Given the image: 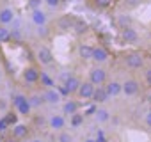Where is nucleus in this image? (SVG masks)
Instances as JSON below:
<instances>
[{
	"label": "nucleus",
	"mask_w": 151,
	"mask_h": 142,
	"mask_svg": "<svg viewBox=\"0 0 151 142\" xmlns=\"http://www.w3.org/2000/svg\"><path fill=\"white\" fill-rule=\"evenodd\" d=\"M144 80H146V84L151 87V66H147L146 71H144Z\"/></svg>",
	"instance_id": "34"
},
{
	"label": "nucleus",
	"mask_w": 151,
	"mask_h": 142,
	"mask_svg": "<svg viewBox=\"0 0 151 142\" xmlns=\"http://www.w3.org/2000/svg\"><path fill=\"white\" fill-rule=\"evenodd\" d=\"M89 82L93 85H103L107 82V69H103L100 66H94L89 71Z\"/></svg>",
	"instance_id": "2"
},
{
	"label": "nucleus",
	"mask_w": 151,
	"mask_h": 142,
	"mask_svg": "<svg viewBox=\"0 0 151 142\" xmlns=\"http://www.w3.org/2000/svg\"><path fill=\"white\" fill-rule=\"evenodd\" d=\"M25 98H27V96H23V94H16V96L13 98V105L16 107V105H18V103L22 101V100H25Z\"/></svg>",
	"instance_id": "37"
},
{
	"label": "nucleus",
	"mask_w": 151,
	"mask_h": 142,
	"mask_svg": "<svg viewBox=\"0 0 151 142\" xmlns=\"http://www.w3.org/2000/svg\"><path fill=\"white\" fill-rule=\"evenodd\" d=\"M105 84H107V85H105V91H107L109 98H116V96L121 94V82L110 80V82H105Z\"/></svg>",
	"instance_id": "14"
},
{
	"label": "nucleus",
	"mask_w": 151,
	"mask_h": 142,
	"mask_svg": "<svg viewBox=\"0 0 151 142\" xmlns=\"http://www.w3.org/2000/svg\"><path fill=\"white\" fill-rule=\"evenodd\" d=\"M117 22H119V29H124V27H132V25H130V23H132L130 16H124V14H123V16H119V20H117Z\"/></svg>",
	"instance_id": "31"
},
{
	"label": "nucleus",
	"mask_w": 151,
	"mask_h": 142,
	"mask_svg": "<svg viewBox=\"0 0 151 142\" xmlns=\"http://www.w3.org/2000/svg\"><path fill=\"white\" fill-rule=\"evenodd\" d=\"M94 117H96L98 123H107L110 119V112L107 108H96L94 110Z\"/></svg>",
	"instance_id": "22"
},
{
	"label": "nucleus",
	"mask_w": 151,
	"mask_h": 142,
	"mask_svg": "<svg viewBox=\"0 0 151 142\" xmlns=\"http://www.w3.org/2000/svg\"><path fill=\"white\" fill-rule=\"evenodd\" d=\"M0 82H2V67H0Z\"/></svg>",
	"instance_id": "42"
},
{
	"label": "nucleus",
	"mask_w": 151,
	"mask_h": 142,
	"mask_svg": "<svg viewBox=\"0 0 151 142\" xmlns=\"http://www.w3.org/2000/svg\"><path fill=\"white\" fill-rule=\"evenodd\" d=\"M29 100V103H30V107L32 108H37V107H41L43 103H45V98H43V94H32L30 98H27Z\"/></svg>",
	"instance_id": "24"
},
{
	"label": "nucleus",
	"mask_w": 151,
	"mask_h": 142,
	"mask_svg": "<svg viewBox=\"0 0 151 142\" xmlns=\"http://www.w3.org/2000/svg\"><path fill=\"white\" fill-rule=\"evenodd\" d=\"M41 6H43V0H29V2H27V7H29L30 11L41 9Z\"/></svg>",
	"instance_id": "30"
},
{
	"label": "nucleus",
	"mask_w": 151,
	"mask_h": 142,
	"mask_svg": "<svg viewBox=\"0 0 151 142\" xmlns=\"http://www.w3.org/2000/svg\"><path fill=\"white\" fill-rule=\"evenodd\" d=\"M30 142H45V140H43V138H37V137H36V138H30Z\"/></svg>",
	"instance_id": "40"
},
{
	"label": "nucleus",
	"mask_w": 151,
	"mask_h": 142,
	"mask_svg": "<svg viewBox=\"0 0 151 142\" xmlns=\"http://www.w3.org/2000/svg\"><path fill=\"white\" fill-rule=\"evenodd\" d=\"M78 85H80V80H78L77 77L71 75L66 82H62V87L59 89V93H60V94H77Z\"/></svg>",
	"instance_id": "4"
},
{
	"label": "nucleus",
	"mask_w": 151,
	"mask_h": 142,
	"mask_svg": "<svg viewBox=\"0 0 151 142\" xmlns=\"http://www.w3.org/2000/svg\"><path fill=\"white\" fill-rule=\"evenodd\" d=\"M36 59H37L39 64L50 66V64L53 62V53H52V50L46 48V46H37V50H36Z\"/></svg>",
	"instance_id": "5"
},
{
	"label": "nucleus",
	"mask_w": 151,
	"mask_h": 142,
	"mask_svg": "<svg viewBox=\"0 0 151 142\" xmlns=\"http://www.w3.org/2000/svg\"><path fill=\"white\" fill-rule=\"evenodd\" d=\"M30 20H32V23H34L36 27H43V25H46L48 16H46L45 11H41V9H34L32 14H30Z\"/></svg>",
	"instance_id": "13"
},
{
	"label": "nucleus",
	"mask_w": 151,
	"mask_h": 142,
	"mask_svg": "<svg viewBox=\"0 0 151 142\" xmlns=\"http://www.w3.org/2000/svg\"><path fill=\"white\" fill-rule=\"evenodd\" d=\"M7 128H9V126L6 124V121H4V119H0V133H4Z\"/></svg>",
	"instance_id": "38"
},
{
	"label": "nucleus",
	"mask_w": 151,
	"mask_h": 142,
	"mask_svg": "<svg viewBox=\"0 0 151 142\" xmlns=\"http://www.w3.org/2000/svg\"><path fill=\"white\" fill-rule=\"evenodd\" d=\"M11 41V30L6 29V25L0 27V43H9Z\"/></svg>",
	"instance_id": "27"
},
{
	"label": "nucleus",
	"mask_w": 151,
	"mask_h": 142,
	"mask_svg": "<svg viewBox=\"0 0 151 142\" xmlns=\"http://www.w3.org/2000/svg\"><path fill=\"white\" fill-rule=\"evenodd\" d=\"M60 93L59 89H53V87H48L45 93H43V98H45V103H50V105H55L60 101Z\"/></svg>",
	"instance_id": "12"
},
{
	"label": "nucleus",
	"mask_w": 151,
	"mask_h": 142,
	"mask_svg": "<svg viewBox=\"0 0 151 142\" xmlns=\"http://www.w3.org/2000/svg\"><path fill=\"white\" fill-rule=\"evenodd\" d=\"M73 29H75V32H77V34H84V32H87V23L82 18H75Z\"/></svg>",
	"instance_id": "23"
},
{
	"label": "nucleus",
	"mask_w": 151,
	"mask_h": 142,
	"mask_svg": "<svg viewBox=\"0 0 151 142\" xmlns=\"http://www.w3.org/2000/svg\"><path fill=\"white\" fill-rule=\"evenodd\" d=\"M109 57L110 55L103 46H93V59L91 60H94L96 64H103V62L109 60Z\"/></svg>",
	"instance_id": "11"
},
{
	"label": "nucleus",
	"mask_w": 151,
	"mask_h": 142,
	"mask_svg": "<svg viewBox=\"0 0 151 142\" xmlns=\"http://www.w3.org/2000/svg\"><path fill=\"white\" fill-rule=\"evenodd\" d=\"M94 87H96V85H93L89 80H87V82H80L78 91H77V96H78L80 100H91V98H93V93H94Z\"/></svg>",
	"instance_id": "8"
},
{
	"label": "nucleus",
	"mask_w": 151,
	"mask_h": 142,
	"mask_svg": "<svg viewBox=\"0 0 151 142\" xmlns=\"http://www.w3.org/2000/svg\"><path fill=\"white\" fill-rule=\"evenodd\" d=\"M144 121H146V124L151 128V110H147V114H146V119H144Z\"/></svg>",
	"instance_id": "39"
},
{
	"label": "nucleus",
	"mask_w": 151,
	"mask_h": 142,
	"mask_svg": "<svg viewBox=\"0 0 151 142\" xmlns=\"http://www.w3.org/2000/svg\"><path fill=\"white\" fill-rule=\"evenodd\" d=\"M84 114H78V112H75V114H71L69 115V124H71V128H80L82 124H84Z\"/></svg>",
	"instance_id": "20"
},
{
	"label": "nucleus",
	"mask_w": 151,
	"mask_h": 142,
	"mask_svg": "<svg viewBox=\"0 0 151 142\" xmlns=\"http://www.w3.org/2000/svg\"><path fill=\"white\" fill-rule=\"evenodd\" d=\"M124 64L130 69H142L146 60H144V55L140 52H130L124 55Z\"/></svg>",
	"instance_id": "1"
},
{
	"label": "nucleus",
	"mask_w": 151,
	"mask_h": 142,
	"mask_svg": "<svg viewBox=\"0 0 151 142\" xmlns=\"http://www.w3.org/2000/svg\"><path fill=\"white\" fill-rule=\"evenodd\" d=\"M13 22H14V11L13 9L6 7V9L0 11V25H9Z\"/></svg>",
	"instance_id": "16"
},
{
	"label": "nucleus",
	"mask_w": 151,
	"mask_h": 142,
	"mask_svg": "<svg viewBox=\"0 0 151 142\" xmlns=\"http://www.w3.org/2000/svg\"><path fill=\"white\" fill-rule=\"evenodd\" d=\"M57 142H73V135L68 131H60L57 137Z\"/></svg>",
	"instance_id": "29"
},
{
	"label": "nucleus",
	"mask_w": 151,
	"mask_h": 142,
	"mask_svg": "<svg viewBox=\"0 0 151 142\" xmlns=\"http://www.w3.org/2000/svg\"><path fill=\"white\" fill-rule=\"evenodd\" d=\"M2 119H4V121H6V124L11 128V126H14V124L18 123V114H14V112H9V114H6Z\"/></svg>",
	"instance_id": "25"
},
{
	"label": "nucleus",
	"mask_w": 151,
	"mask_h": 142,
	"mask_svg": "<svg viewBox=\"0 0 151 142\" xmlns=\"http://www.w3.org/2000/svg\"><path fill=\"white\" fill-rule=\"evenodd\" d=\"M78 108H80V103H78V101H75V100H68V101L62 105V114L71 115V114H75V112H78Z\"/></svg>",
	"instance_id": "17"
},
{
	"label": "nucleus",
	"mask_w": 151,
	"mask_h": 142,
	"mask_svg": "<svg viewBox=\"0 0 151 142\" xmlns=\"http://www.w3.org/2000/svg\"><path fill=\"white\" fill-rule=\"evenodd\" d=\"M84 142H96L94 138H87V140H84Z\"/></svg>",
	"instance_id": "41"
},
{
	"label": "nucleus",
	"mask_w": 151,
	"mask_h": 142,
	"mask_svg": "<svg viewBox=\"0 0 151 142\" xmlns=\"http://www.w3.org/2000/svg\"><path fill=\"white\" fill-rule=\"evenodd\" d=\"M39 80H41V82H43V84H45L46 87H52V85H53L52 78H50V77H48L46 73H43V71H41V73H39Z\"/></svg>",
	"instance_id": "32"
},
{
	"label": "nucleus",
	"mask_w": 151,
	"mask_h": 142,
	"mask_svg": "<svg viewBox=\"0 0 151 142\" xmlns=\"http://www.w3.org/2000/svg\"><path fill=\"white\" fill-rule=\"evenodd\" d=\"M75 18H77V16H71V14H64V16H60V18L57 20V27H59L60 30H69V29H73Z\"/></svg>",
	"instance_id": "15"
},
{
	"label": "nucleus",
	"mask_w": 151,
	"mask_h": 142,
	"mask_svg": "<svg viewBox=\"0 0 151 142\" xmlns=\"http://www.w3.org/2000/svg\"><path fill=\"white\" fill-rule=\"evenodd\" d=\"M29 126L27 124H22V123H16L14 126H11V135L14 140H23L29 137Z\"/></svg>",
	"instance_id": "9"
},
{
	"label": "nucleus",
	"mask_w": 151,
	"mask_h": 142,
	"mask_svg": "<svg viewBox=\"0 0 151 142\" xmlns=\"http://www.w3.org/2000/svg\"><path fill=\"white\" fill-rule=\"evenodd\" d=\"M22 78L25 84H37L39 82V69L36 66H27L22 73Z\"/></svg>",
	"instance_id": "6"
},
{
	"label": "nucleus",
	"mask_w": 151,
	"mask_h": 142,
	"mask_svg": "<svg viewBox=\"0 0 151 142\" xmlns=\"http://www.w3.org/2000/svg\"><path fill=\"white\" fill-rule=\"evenodd\" d=\"M112 2H114V4H119V2H121V0H112Z\"/></svg>",
	"instance_id": "43"
},
{
	"label": "nucleus",
	"mask_w": 151,
	"mask_h": 142,
	"mask_svg": "<svg viewBox=\"0 0 151 142\" xmlns=\"http://www.w3.org/2000/svg\"><path fill=\"white\" fill-rule=\"evenodd\" d=\"M139 91H140V84L137 78H128L121 84V94H124V96L132 98V96L139 94Z\"/></svg>",
	"instance_id": "3"
},
{
	"label": "nucleus",
	"mask_w": 151,
	"mask_h": 142,
	"mask_svg": "<svg viewBox=\"0 0 151 142\" xmlns=\"http://www.w3.org/2000/svg\"><path fill=\"white\" fill-rule=\"evenodd\" d=\"M121 39L126 44H137L139 43V32L133 27H124V29H121Z\"/></svg>",
	"instance_id": "7"
},
{
	"label": "nucleus",
	"mask_w": 151,
	"mask_h": 142,
	"mask_svg": "<svg viewBox=\"0 0 151 142\" xmlns=\"http://www.w3.org/2000/svg\"><path fill=\"white\" fill-rule=\"evenodd\" d=\"M43 2L48 6V7H52V9H55V7H59L60 4H62V0H43Z\"/></svg>",
	"instance_id": "33"
},
{
	"label": "nucleus",
	"mask_w": 151,
	"mask_h": 142,
	"mask_svg": "<svg viewBox=\"0 0 151 142\" xmlns=\"http://www.w3.org/2000/svg\"><path fill=\"white\" fill-rule=\"evenodd\" d=\"M93 4H94L96 9H109L114 2L112 0H93Z\"/></svg>",
	"instance_id": "28"
},
{
	"label": "nucleus",
	"mask_w": 151,
	"mask_h": 142,
	"mask_svg": "<svg viewBox=\"0 0 151 142\" xmlns=\"http://www.w3.org/2000/svg\"><path fill=\"white\" fill-rule=\"evenodd\" d=\"M16 110H18V114H22V115H29V114H30V110H32V107H30L29 100L25 98V100H22V101L16 105Z\"/></svg>",
	"instance_id": "21"
},
{
	"label": "nucleus",
	"mask_w": 151,
	"mask_h": 142,
	"mask_svg": "<svg viewBox=\"0 0 151 142\" xmlns=\"http://www.w3.org/2000/svg\"><path fill=\"white\" fill-rule=\"evenodd\" d=\"M119 4L123 6V9H126V11H132V9H135V7L140 4V0H121Z\"/></svg>",
	"instance_id": "26"
},
{
	"label": "nucleus",
	"mask_w": 151,
	"mask_h": 142,
	"mask_svg": "<svg viewBox=\"0 0 151 142\" xmlns=\"http://www.w3.org/2000/svg\"><path fill=\"white\" fill-rule=\"evenodd\" d=\"M14 142H22V140H14Z\"/></svg>",
	"instance_id": "45"
},
{
	"label": "nucleus",
	"mask_w": 151,
	"mask_h": 142,
	"mask_svg": "<svg viewBox=\"0 0 151 142\" xmlns=\"http://www.w3.org/2000/svg\"><path fill=\"white\" fill-rule=\"evenodd\" d=\"M48 124H50V128L52 130H62L64 126H66V119H64V115H52L50 119H48Z\"/></svg>",
	"instance_id": "18"
},
{
	"label": "nucleus",
	"mask_w": 151,
	"mask_h": 142,
	"mask_svg": "<svg viewBox=\"0 0 151 142\" xmlns=\"http://www.w3.org/2000/svg\"><path fill=\"white\" fill-rule=\"evenodd\" d=\"M6 110H7V100L0 98V112H6Z\"/></svg>",
	"instance_id": "36"
},
{
	"label": "nucleus",
	"mask_w": 151,
	"mask_h": 142,
	"mask_svg": "<svg viewBox=\"0 0 151 142\" xmlns=\"http://www.w3.org/2000/svg\"><path fill=\"white\" fill-rule=\"evenodd\" d=\"M91 100H93L96 105H103V103H107V101H109V94H107V91H105V85H96Z\"/></svg>",
	"instance_id": "10"
},
{
	"label": "nucleus",
	"mask_w": 151,
	"mask_h": 142,
	"mask_svg": "<svg viewBox=\"0 0 151 142\" xmlns=\"http://www.w3.org/2000/svg\"><path fill=\"white\" fill-rule=\"evenodd\" d=\"M37 36H39V37H46V36H48V29H46V25L37 27Z\"/></svg>",
	"instance_id": "35"
},
{
	"label": "nucleus",
	"mask_w": 151,
	"mask_h": 142,
	"mask_svg": "<svg viewBox=\"0 0 151 142\" xmlns=\"http://www.w3.org/2000/svg\"><path fill=\"white\" fill-rule=\"evenodd\" d=\"M0 142H4V140H2V137H0Z\"/></svg>",
	"instance_id": "44"
},
{
	"label": "nucleus",
	"mask_w": 151,
	"mask_h": 142,
	"mask_svg": "<svg viewBox=\"0 0 151 142\" xmlns=\"http://www.w3.org/2000/svg\"><path fill=\"white\" fill-rule=\"evenodd\" d=\"M78 57H80L82 60H91V59H93V46L82 43V44L78 46Z\"/></svg>",
	"instance_id": "19"
}]
</instances>
